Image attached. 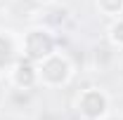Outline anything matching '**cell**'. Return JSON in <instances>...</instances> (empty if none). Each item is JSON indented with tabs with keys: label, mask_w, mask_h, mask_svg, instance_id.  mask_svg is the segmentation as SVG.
<instances>
[{
	"label": "cell",
	"mask_w": 123,
	"mask_h": 120,
	"mask_svg": "<svg viewBox=\"0 0 123 120\" xmlns=\"http://www.w3.org/2000/svg\"><path fill=\"white\" fill-rule=\"evenodd\" d=\"M107 40L114 49H123V16L109 19L107 26Z\"/></svg>",
	"instance_id": "8992f818"
},
{
	"label": "cell",
	"mask_w": 123,
	"mask_h": 120,
	"mask_svg": "<svg viewBox=\"0 0 123 120\" xmlns=\"http://www.w3.org/2000/svg\"><path fill=\"white\" fill-rule=\"evenodd\" d=\"M57 49V38L47 26H31L19 38V54L29 61H40Z\"/></svg>",
	"instance_id": "3957f363"
},
{
	"label": "cell",
	"mask_w": 123,
	"mask_h": 120,
	"mask_svg": "<svg viewBox=\"0 0 123 120\" xmlns=\"http://www.w3.org/2000/svg\"><path fill=\"white\" fill-rule=\"evenodd\" d=\"M31 2H36V5H40V7H47V5H52V2H57V0H31Z\"/></svg>",
	"instance_id": "ba28073f"
},
{
	"label": "cell",
	"mask_w": 123,
	"mask_h": 120,
	"mask_svg": "<svg viewBox=\"0 0 123 120\" xmlns=\"http://www.w3.org/2000/svg\"><path fill=\"white\" fill-rule=\"evenodd\" d=\"M74 108L83 120H107L111 113V97L107 90L90 85L76 94Z\"/></svg>",
	"instance_id": "7a4b0ae2"
},
{
	"label": "cell",
	"mask_w": 123,
	"mask_h": 120,
	"mask_svg": "<svg viewBox=\"0 0 123 120\" xmlns=\"http://www.w3.org/2000/svg\"><path fill=\"white\" fill-rule=\"evenodd\" d=\"M19 57V43L12 40L10 31H0V71H7Z\"/></svg>",
	"instance_id": "5b68a950"
},
{
	"label": "cell",
	"mask_w": 123,
	"mask_h": 120,
	"mask_svg": "<svg viewBox=\"0 0 123 120\" xmlns=\"http://www.w3.org/2000/svg\"><path fill=\"white\" fill-rule=\"evenodd\" d=\"M95 10L107 19L123 16V0H95Z\"/></svg>",
	"instance_id": "52a82bcc"
},
{
	"label": "cell",
	"mask_w": 123,
	"mask_h": 120,
	"mask_svg": "<svg viewBox=\"0 0 123 120\" xmlns=\"http://www.w3.org/2000/svg\"><path fill=\"white\" fill-rule=\"evenodd\" d=\"M2 2H5V0H0V5H2Z\"/></svg>",
	"instance_id": "9c48e42d"
},
{
	"label": "cell",
	"mask_w": 123,
	"mask_h": 120,
	"mask_svg": "<svg viewBox=\"0 0 123 120\" xmlns=\"http://www.w3.org/2000/svg\"><path fill=\"white\" fill-rule=\"evenodd\" d=\"M36 68H38V87H45V90L66 87L74 80V73H76L74 61L62 49H55L40 61H36Z\"/></svg>",
	"instance_id": "6da1fadb"
},
{
	"label": "cell",
	"mask_w": 123,
	"mask_h": 120,
	"mask_svg": "<svg viewBox=\"0 0 123 120\" xmlns=\"http://www.w3.org/2000/svg\"><path fill=\"white\" fill-rule=\"evenodd\" d=\"M7 80L14 90H21V92H29V90H36L38 87V68H36V61H29L24 57L19 59L7 68Z\"/></svg>",
	"instance_id": "277c9868"
}]
</instances>
